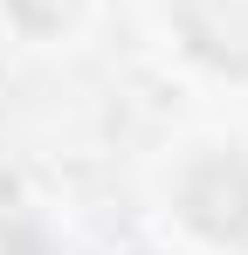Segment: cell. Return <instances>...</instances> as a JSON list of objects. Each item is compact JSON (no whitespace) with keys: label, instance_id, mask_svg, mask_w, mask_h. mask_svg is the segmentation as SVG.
<instances>
[{"label":"cell","instance_id":"cell-1","mask_svg":"<svg viewBox=\"0 0 248 255\" xmlns=\"http://www.w3.org/2000/svg\"><path fill=\"white\" fill-rule=\"evenodd\" d=\"M179 28L207 62L248 69V0H179Z\"/></svg>","mask_w":248,"mask_h":255}]
</instances>
